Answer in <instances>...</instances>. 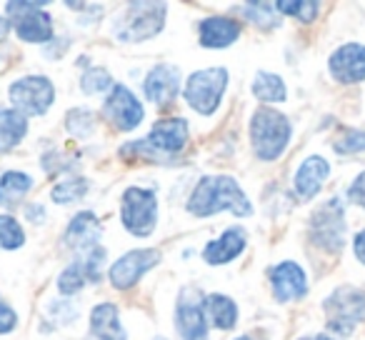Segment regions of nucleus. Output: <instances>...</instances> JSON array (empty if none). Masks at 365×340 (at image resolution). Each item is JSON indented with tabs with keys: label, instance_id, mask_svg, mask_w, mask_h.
Instances as JSON below:
<instances>
[{
	"label": "nucleus",
	"instance_id": "obj_1",
	"mask_svg": "<svg viewBox=\"0 0 365 340\" xmlns=\"http://www.w3.org/2000/svg\"><path fill=\"white\" fill-rule=\"evenodd\" d=\"M185 208L195 218H210L223 210H230L238 218L253 215V203L233 175H203L190 193Z\"/></svg>",
	"mask_w": 365,
	"mask_h": 340
},
{
	"label": "nucleus",
	"instance_id": "obj_2",
	"mask_svg": "<svg viewBox=\"0 0 365 340\" xmlns=\"http://www.w3.org/2000/svg\"><path fill=\"white\" fill-rule=\"evenodd\" d=\"M188 135L190 130L185 118H160V120H155V125L150 128V133L143 140L125 143L123 150H135V158H140V160L158 163L182 153V148L188 145Z\"/></svg>",
	"mask_w": 365,
	"mask_h": 340
},
{
	"label": "nucleus",
	"instance_id": "obj_3",
	"mask_svg": "<svg viewBox=\"0 0 365 340\" xmlns=\"http://www.w3.org/2000/svg\"><path fill=\"white\" fill-rule=\"evenodd\" d=\"M293 135L290 120L275 108H258L250 118V145L260 160H278Z\"/></svg>",
	"mask_w": 365,
	"mask_h": 340
},
{
	"label": "nucleus",
	"instance_id": "obj_4",
	"mask_svg": "<svg viewBox=\"0 0 365 340\" xmlns=\"http://www.w3.org/2000/svg\"><path fill=\"white\" fill-rule=\"evenodd\" d=\"M328 330L338 335H350L355 325L365 320V290L355 285H340L323 300Z\"/></svg>",
	"mask_w": 365,
	"mask_h": 340
},
{
	"label": "nucleus",
	"instance_id": "obj_5",
	"mask_svg": "<svg viewBox=\"0 0 365 340\" xmlns=\"http://www.w3.org/2000/svg\"><path fill=\"white\" fill-rule=\"evenodd\" d=\"M165 3H130L128 13L115 23V38L123 43H143L155 38L165 26Z\"/></svg>",
	"mask_w": 365,
	"mask_h": 340
},
{
	"label": "nucleus",
	"instance_id": "obj_6",
	"mask_svg": "<svg viewBox=\"0 0 365 340\" xmlns=\"http://www.w3.org/2000/svg\"><path fill=\"white\" fill-rule=\"evenodd\" d=\"M345 233H348V223H345V208L340 198H328L313 210L310 240L318 248L328 250V253H340L345 245Z\"/></svg>",
	"mask_w": 365,
	"mask_h": 340
},
{
	"label": "nucleus",
	"instance_id": "obj_7",
	"mask_svg": "<svg viewBox=\"0 0 365 340\" xmlns=\"http://www.w3.org/2000/svg\"><path fill=\"white\" fill-rule=\"evenodd\" d=\"M120 223L135 238L153 235L158 225V195L148 188H128L120 198Z\"/></svg>",
	"mask_w": 365,
	"mask_h": 340
},
{
	"label": "nucleus",
	"instance_id": "obj_8",
	"mask_svg": "<svg viewBox=\"0 0 365 340\" xmlns=\"http://www.w3.org/2000/svg\"><path fill=\"white\" fill-rule=\"evenodd\" d=\"M228 88V71L225 68H205L195 71L185 83V103L200 115H213L218 110L223 93Z\"/></svg>",
	"mask_w": 365,
	"mask_h": 340
},
{
	"label": "nucleus",
	"instance_id": "obj_9",
	"mask_svg": "<svg viewBox=\"0 0 365 340\" xmlns=\"http://www.w3.org/2000/svg\"><path fill=\"white\" fill-rule=\"evenodd\" d=\"M8 98H11L13 110H18L21 115H46L56 101V86L46 76H23L11 86Z\"/></svg>",
	"mask_w": 365,
	"mask_h": 340
},
{
	"label": "nucleus",
	"instance_id": "obj_10",
	"mask_svg": "<svg viewBox=\"0 0 365 340\" xmlns=\"http://www.w3.org/2000/svg\"><path fill=\"white\" fill-rule=\"evenodd\" d=\"M46 3H28V0H18V3H8L6 11L13 18V31L18 38L26 43H48L56 38L53 33V18L51 13L43 11Z\"/></svg>",
	"mask_w": 365,
	"mask_h": 340
},
{
	"label": "nucleus",
	"instance_id": "obj_11",
	"mask_svg": "<svg viewBox=\"0 0 365 340\" xmlns=\"http://www.w3.org/2000/svg\"><path fill=\"white\" fill-rule=\"evenodd\" d=\"M160 250L155 248H143V250H128L125 255L115 260L108 270V278H110V285L120 293L135 288L140 283V278L148 273L150 268H155L160 263Z\"/></svg>",
	"mask_w": 365,
	"mask_h": 340
},
{
	"label": "nucleus",
	"instance_id": "obj_12",
	"mask_svg": "<svg viewBox=\"0 0 365 340\" xmlns=\"http://www.w3.org/2000/svg\"><path fill=\"white\" fill-rule=\"evenodd\" d=\"M103 115H106V120L110 123L115 130L130 133L143 123L145 110H143V103L138 101V96L130 88L123 86V83H115L113 93L108 96L106 105H103Z\"/></svg>",
	"mask_w": 365,
	"mask_h": 340
},
{
	"label": "nucleus",
	"instance_id": "obj_13",
	"mask_svg": "<svg viewBox=\"0 0 365 340\" xmlns=\"http://www.w3.org/2000/svg\"><path fill=\"white\" fill-rule=\"evenodd\" d=\"M175 328L182 340H208V315L200 290L185 288L175 305Z\"/></svg>",
	"mask_w": 365,
	"mask_h": 340
},
{
	"label": "nucleus",
	"instance_id": "obj_14",
	"mask_svg": "<svg viewBox=\"0 0 365 340\" xmlns=\"http://www.w3.org/2000/svg\"><path fill=\"white\" fill-rule=\"evenodd\" d=\"M270 288H273V295L278 303L305 298V293H308L305 270L293 260H283L275 268H270Z\"/></svg>",
	"mask_w": 365,
	"mask_h": 340
},
{
	"label": "nucleus",
	"instance_id": "obj_15",
	"mask_svg": "<svg viewBox=\"0 0 365 340\" xmlns=\"http://www.w3.org/2000/svg\"><path fill=\"white\" fill-rule=\"evenodd\" d=\"M330 76L343 86L365 81V46L360 43H345L330 56L328 61Z\"/></svg>",
	"mask_w": 365,
	"mask_h": 340
},
{
	"label": "nucleus",
	"instance_id": "obj_16",
	"mask_svg": "<svg viewBox=\"0 0 365 340\" xmlns=\"http://www.w3.org/2000/svg\"><path fill=\"white\" fill-rule=\"evenodd\" d=\"M143 91H145V98L153 105H168L180 93V71L170 63H160L145 76Z\"/></svg>",
	"mask_w": 365,
	"mask_h": 340
},
{
	"label": "nucleus",
	"instance_id": "obj_17",
	"mask_svg": "<svg viewBox=\"0 0 365 340\" xmlns=\"http://www.w3.org/2000/svg\"><path fill=\"white\" fill-rule=\"evenodd\" d=\"M330 175V163L325 160L323 155H310L300 163V168L295 170V193H298L300 200H310L320 193L323 183Z\"/></svg>",
	"mask_w": 365,
	"mask_h": 340
},
{
	"label": "nucleus",
	"instance_id": "obj_18",
	"mask_svg": "<svg viewBox=\"0 0 365 340\" xmlns=\"http://www.w3.org/2000/svg\"><path fill=\"white\" fill-rule=\"evenodd\" d=\"M103 235V225L96 213L81 210L66 228V245L73 250H93Z\"/></svg>",
	"mask_w": 365,
	"mask_h": 340
},
{
	"label": "nucleus",
	"instance_id": "obj_19",
	"mask_svg": "<svg viewBox=\"0 0 365 340\" xmlns=\"http://www.w3.org/2000/svg\"><path fill=\"white\" fill-rule=\"evenodd\" d=\"M240 38V23L228 16H210L200 21L198 41L203 48H228Z\"/></svg>",
	"mask_w": 365,
	"mask_h": 340
},
{
	"label": "nucleus",
	"instance_id": "obj_20",
	"mask_svg": "<svg viewBox=\"0 0 365 340\" xmlns=\"http://www.w3.org/2000/svg\"><path fill=\"white\" fill-rule=\"evenodd\" d=\"M245 230L243 228H228L218 235L215 240H210L203 248V260L208 265H225L230 260H235L245 250Z\"/></svg>",
	"mask_w": 365,
	"mask_h": 340
},
{
	"label": "nucleus",
	"instance_id": "obj_21",
	"mask_svg": "<svg viewBox=\"0 0 365 340\" xmlns=\"http://www.w3.org/2000/svg\"><path fill=\"white\" fill-rule=\"evenodd\" d=\"M88 340H128L120 323V310L113 303H101L91 313V338Z\"/></svg>",
	"mask_w": 365,
	"mask_h": 340
},
{
	"label": "nucleus",
	"instance_id": "obj_22",
	"mask_svg": "<svg viewBox=\"0 0 365 340\" xmlns=\"http://www.w3.org/2000/svg\"><path fill=\"white\" fill-rule=\"evenodd\" d=\"M28 133V118L13 108H0V153H11Z\"/></svg>",
	"mask_w": 365,
	"mask_h": 340
},
{
	"label": "nucleus",
	"instance_id": "obj_23",
	"mask_svg": "<svg viewBox=\"0 0 365 340\" xmlns=\"http://www.w3.org/2000/svg\"><path fill=\"white\" fill-rule=\"evenodd\" d=\"M205 315L220 330H233L238 325V305H235L233 298L223 293L205 295Z\"/></svg>",
	"mask_w": 365,
	"mask_h": 340
},
{
	"label": "nucleus",
	"instance_id": "obj_24",
	"mask_svg": "<svg viewBox=\"0 0 365 340\" xmlns=\"http://www.w3.org/2000/svg\"><path fill=\"white\" fill-rule=\"evenodd\" d=\"M33 188V178L23 170H6L0 175V205L3 208H16L26 193Z\"/></svg>",
	"mask_w": 365,
	"mask_h": 340
},
{
	"label": "nucleus",
	"instance_id": "obj_25",
	"mask_svg": "<svg viewBox=\"0 0 365 340\" xmlns=\"http://www.w3.org/2000/svg\"><path fill=\"white\" fill-rule=\"evenodd\" d=\"M253 96L263 103H283L285 98H288V91H285V83L280 76L260 71L258 76L253 78Z\"/></svg>",
	"mask_w": 365,
	"mask_h": 340
},
{
	"label": "nucleus",
	"instance_id": "obj_26",
	"mask_svg": "<svg viewBox=\"0 0 365 340\" xmlns=\"http://www.w3.org/2000/svg\"><path fill=\"white\" fill-rule=\"evenodd\" d=\"M240 13L245 21L258 26L260 31H273L280 26V16L275 13L273 3H245V6H240Z\"/></svg>",
	"mask_w": 365,
	"mask_h": 340
},
{
	"label": "nucleus",
	"instance_id": "obj_27",
	"mask_svg": "<svg viewBox=\"0 0 365 340\" xmlns=\"http://www.w3.org/2000/svg\"><path fill=\"white\" fill-rule=\"evenodd\" d=\"M86 193H88V180L83 178V175H71V178L61 180V183L53 188L51 198H53V203H58V205H68V203H73V200L83 198Z\"/></svg>",
	"mask_w": 365,
	"mask_h": 340
},
{
	"label": "nucleus",
	"instance_id": "obj_28",
	"mask_svg": "<svg viewBox=\"0 0 365 340\" xmlns=\"http://www.w3.org/2000/svg\"><path fill=\"white\" fill-rule=\"evenodd\" d=\"M275 11H280L283 16L298 18L300 23H313L318 18L320 3H315V0H298V3L295 0H278Z\"/></svg>",
	"mask_w": 365,
	"mask_h": 340
},
{
	"label": "nucleus",
	"instance_id": "obj_29",
	"mask_svg": "<svg viewBox=\"0 0 365 340\" xmlns=\"http://www.w3.org/2000/svg\"><path fill=\"white\" fill-rule=\"evenodd\" d=\"M26 243V233H23V225L18 223V218L3 213L0 215V248L3 250H18Z\"/></svg>",
	"mask_w": 365,
	"mask_h": 340
},
{
	"label": "nucleus",
	"instance_id": "obj_30",
	"mask_svg": "<svg viewBox=\"0 0 365 340\" xmlns=\"http://www.w3.org/2000/svg\"><path fill=\"white\" fill-rule=\"evenodd\" d=\"M86 283H88V273H86L83 260L71 263L61 275H58V290H61L63 295H76L78 290H83Z\"/></svg>",
	"mask_w": 365,
	"mask_h": 340
},
{
	"label": "nucleus",
	"instance_id": "obj_31",
	"mask_svg": "<svg viewBox=\"0 0 365 340\" xmlns=\"http://www.w3.org/2000/svg\"><path fill=\"white\" fill-rule=\"evenodd\" d=\"M93 125H96V115H93V110H88V108H73L66 118L68 133H71V135H78V138L91 135Z\"/></svg>",
	"mask_w": 365,
	"mask_h": 340
},
{
	"label": "nucleus",
	"instance_id": "obj_32",
	"mask_svg": "<svg viewBox=\"0 0 365 340\" xmlns=\"http://www.w3.org/2000/svg\"><path fill=\"white\" fill-rule=\"evenodd\" d=\"M113 78L108 76V71L103 68H88L86 73L81 76V88L86 96H98V93H106L108 88H113Z\"/></svg>",
	"mask_w": 365,
	"mask_h": 340
},
{
	"label": "nucleus",
	"instance_id": "obj_33",
	"mask_svg": "<svg viewBox=\"0 0 365 340\" xmlns=\"http://www.w3.org/2000/svg\"><path fill=\"white\" fill-rule=\"evenodd\" d=\"M103 263H106V248H93L86 253L83 258V265H86V273H88V283H98L103 278Z\"/></svg>",
	"mask_w": 365,
	"mask_h": 340
},
{
	"label": "nucleus",
	"instance_id": "obj_34",
	"mask_svg": "<svg viewBox=\"0 0 365 340\" xmlns=\"http://www.w3.org/2000/svg\"><path fill=\"white\" fill-rule=\"evenodd\" d=\"M360 150H365V130H348L343 138L335 140V153H340V155Z\"/></svg>",
	"mask_w": 365,
	"mask_h": 340
},
{
	"label": "nucleus",
	"instance_id": "obj_35",
	"mask_svg": "<svg viewBox=\"0 0 365 340\" xmlns=\"http://www.w3.org/2000/svg\"><path fill=\"white\" fill-rule=\"evenodd\" d=\"M48 315L53 320H58V325H66L78 318V308L73 303H66V300H53L51 308H48Z\"/></svg>",
	"mask_w": 365,
	"mask_h": 340
},
{
	"label": "nucleus",
	"instance_id": "obj_36",
	"mask_svg": "<svg viewBox=\"0 0 365 340\" xmlns=\"http://www.w3.org/2000/svg\"><path fill=\"white\" fill-rule=\"evenodd\" d=\"M18 328V313L0 298V335H8Z\"/></svg>",
	"mask_w": 365,
	"mask_h": 340
},
{
	"label": "nucleus",
	"instance_id": "obj_37",
	"mask_svg": "<svg viewBox=\"0 0 365 340\" xmlns=\"http://www.w3.org/2000/svg\"><path fill=\"white\" fill-rule=\"evenodd\" d=\"M348 200H350V203H355V205H360V208L365 210V170L353 180V183H350Z\"/></svg>",
	"mask_w": 365,
	"mask_h": 340
},
{
	"label": "nucleus",
	"instance_id": "obj_38",
	"mask_svg": "<svg viewBox=\"0 0 365 340\" xmlns=\"http://www.w3.org/2000/svg\"><path fill=\"white\" fill-rule=\"evenodd\" d=\"M353 250H355V258H358L360 263L365 265V230H360V233L355 235V240H353Z\"/></svg>",
	"mask_w": 365,
	"mask_h": 340
},
{
	"label": "nucleus",
	"instance_id": "obj_39",
	"mask_svg": "<svg viewBox=\"0 0 365 340\" xmlns=\"http://www.w3.org/2000/svg\"><path fill=\"white\" fill-rule=\"evenodd\" d=\"M28 218L33 223H46V208L43 205H28Z\"/></svg>",
	"mask_w": 365,
	"mask_h": 340
},
{
	"label": "nucleus",
	"instance_id": "obj_40",
	"mask_svg": "<svg viewBox=\"0 0 365 340\" xmlns=\"http://www.w3.org/2000/svg\"><path fill=\"white\" fill-rule=\"evenodd\" d=\"M11 31H13L11 18H3V16H0V43H3L8 36H11Z\"/></svg>",
	"mask_w": 365,
	"mask_h": 340
},
{
	"label": "nucleus",
	"instance_id": "obj_41",
	"mask_svg": "<svg viewBox=\"0 0 365 340\" xmlns=\"http://www.w3.org/2000/svg\"><path fill=\"white\" fill-rule=\"evenodd\" d=\"M298 340H333V338L320 333V335H305V338H298Z\"/></svg>",
	"mask_w": 365,
	"mask_h": 340
},
{
	"label": "nucleus",
	"instance_id": "obj_42",
	"mask_svg": "<svg viewBox=\"0 0 365 340\" xmlns=\"http://www.w3.org/2000/svg\"><path fill=\"white\" fill-rule=\"evenodd\" d=\"M155 340H165V338H155Z\"/></svg>",
	"mask_w": 365,
	"mask_h": 340
}]
</instances>
